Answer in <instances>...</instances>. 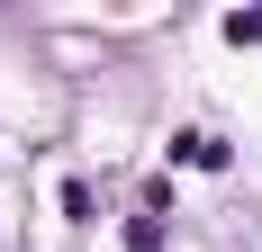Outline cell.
Segmentation results:
<instances>
[{"mask_svg": "<svg viewBox=\"0 0 262 252\" xmlns=\"http://www.w3.org/2000/svg\"><path fill=\"white\" fill-rule=\"evenodd\" d=\"M172 153H181L190 171H226V144H217L208 126H190V135H172Z\"/></svg>", "mask_w": 262, "mask_h": 252, "instance_id": "cell-1", "label": "cell"}, {"mask_svg": "<svg viewBox=\"0 0 262 252\" xmlns=\"http://www.w3.org/2000/svg\"><path fill=\"white\" fill-rule=\"evenodd\" d=\"M226 45H262V9H235L226 18Z\"/></svg>", "mask_w": 262, "mask_h": 252, "instance_id": "cell-2", "label": "cell"}]
</instances>
